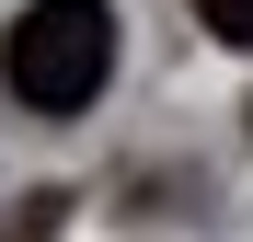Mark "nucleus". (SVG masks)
I'll use <instances>...</instances> for the list:
<instances>
[{
  "label": "nucleus",
  "instance_id": "2",
  "mask_svg": "<svg viewBox=\"0 0 253 242\" xmlns=\"http://www.w3.org/2000/svg\"><path fill=\"white\" fill-rule=\"evenodd\" d=\"M207 12V35H219V47H253V0H196Z\"/></svg>",
  "mask_w": 253,
  "mask_h": 242
},
{
  "label": "nucleus",
  "instance_id": "1",
  "mask_svg": "<svg viewBox=\"0 0 253 242\" xmlns=\"http://www.w3.org/2000/svg\"><path fill=\"white\" fill-rule=\"evenodd\" d=\"M115 69V0H23L0 35V81L35 115H81Z\"/></svg>",
  "mask_w": 253,
  "mask_h": 242
}]
</instances>
